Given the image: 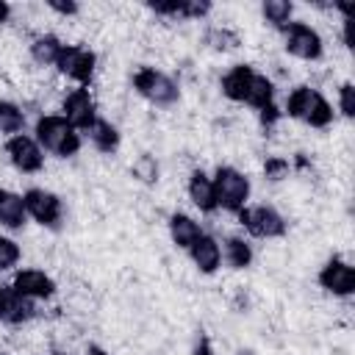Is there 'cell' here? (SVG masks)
I'll list each match as a JSON object with an SVG mask.
<instances>
[{"label": "cell", "mask_w": 355, "mask_h": 355, "mask_svg": "<svg viewBox=\"0 0 355 355\" xmlns=\"http://www.w3.org/2000/svg\"><path fill=\"white\" fill-rule=\"evenodd\" d=\"M280 116H283V111H280L275 103H272V105H266L263 111H258V119H261L263 130H272V128H275V122H277Z\"/></svg>", "instance_id": "obj_32"}, {"label": "cell", "mask_w": 355, "mask_h": 355, "mask_svg": "<svg viewBox=\"0 0 355 355\" xmlns=\"http://www.w3.org/2000/svg\"><path fill=\"white\" fill-rule=\"evenodd\" d=\"M61 116L80 133H86L97 119V103L89 92V86H78L64 94L61 100Z\"/></svg>", "instance_id": "obj_10"}, {"label": "cell", "mask_w": 355, "mask_h": 355, "mask_svg": "<svg viewBox=\"0 0 355 355\" xmlns=\"http://www.w3.org/2000/svg\"><path fill=\"white\" fill-rule=\"evenodd\" d=\"M22 200H25L28 216L36 225H42L47 230H61V222H64V200L55 191H47V189L33 186V189H25Z\"/></svg>", "instance_id": "obj_7"}, {"label": "cell", "mask_w": 355, "mask_h": 355, "mask_svg": "<svg viewBox=\"0 0 355 355\" xmlns=\"http://www.w3.org/2000/svg\"><path fill=\"white\" fill-rule=\"evenodd\" d=\"M6 155H8L11 166L17 172H22V175H39L44 169V150L28 133L8 136L6 139Z\"/></svg>", "instance_id": "obj_9"}, {"label": "cell", "mask_w": 355, "mask_h": 355, "mask_svg": "<svg viewBox=\"0 0 355 355\" xmlns=\"http://www.w3.org/2000/svg\"><path fill=\"white\" fill-rule=\"evenodd\" d=\"M130 83H133V89H136V94L139 97H144L150 105H155V108H169V105H175L178 100H180V86L166 75V72H161V69H155V67H139L136 72H133V78H130Z\"/></svg>", "instance_id": "obj_3"}, {"label": "cell", "mask_w": 355, "mask_h": 355, "mask_svg": "<svg viewBox=\"0 0 355 355\" xmlns=\"http://www.w3.org/2000/svg\"><path fill=\"white\" fill-rule=\"evenodd\" d=\"M147 8L169 19H202L211 14L214 6L208 0H155V3H147Z\"/></svg>", "instance_id": "obj_14"}, {"label": "cell", "mask_w": 355, "mask_h": 355, "mask_svg": "<svg viewBox=\"0 0 355 355\" xmlns=\"http://www.w3.org/2000/svg\"><path fill=\"white\" fill-rule=\"evenodd\" d=\"M186 191H189V200L194 202V208H197L200 214H214V211H216L214 183H211V175H205L202 169H194V172L189 175Z\"/></svg>", "instance_id": "obj_17"}, {"label": "cell", "mask_w": 355, "mask_h": 355, "mask_svg": "<svg viewBox=\"0 0 355 355\" xmlns=\"http://www.w3.org/2000/svg\"><path fill=\"white\" fill-rule=\"evenodd\" d=\"M316 280L333 297H352L355 294V269H352V263H347L338 255H333L322 263Z\"/></svg>", "instance_id": "obj_11"}, {"label": "cell", "mask_w": 355, "mask_h": 355, "mask_svg": "<svg viewBox=\"0 0 355 355\" xmlns=\"http://www.w3.org/2000/svg\"><path fill=\"white\" fill-rule=\"evenodd\" d=\"M36 316V302L22 297L11 283L0 286V322L8 327H19L28 324Z\"/></svg>", "instance_id": "obj_12"}, {"label": "cell", "mask_w": 355, "mask_h": 355, "mask_svg": "<svg viewBox=\"0 0 355 355\" xmlns=\"http://www.w3.org/2000/svg\"><path fill=\"white\" fill-rule=\"evenodd\" d=\"M86 136H89V141H92V147L97 150V153H105V155H111V153H116L119 150V130H116V125H111L108 119H103V116H97L94 119V125L86 130Z\"/></svg>", "instance_id": "obj_21"}, {"label": "cell", "mask_w": 355, "mask_h": 355, "mask_svg": "<svg viewBox=\"0 0 355 355\" xmlns=\"http://www.w3.org/2000/svg\"><path fill=\"white\" fill-rule=\"evenodd\" d=\"M86 355H108V352H105V349H103V347H97V344H92V347H89V352H86Z\"/></svg>", "instance_id": "obj_35"}, {"label": "cell", "mask_w": 355, "mask_h": 355, "mask_svg": "<svg viewBox=\"0 0 355 355\" xmlns=\"http://www.w3.org/2000/svg\"><path fill=\"white\" fill-rule=\"evenodd\" d=\"M272 103H275V83H272V78H266L263 72H255L252 86H250V97H247L244 105H250L255 111H263Z\"/></svg>", "instance_id": "obj_24"}, {"label": "cell", "mask_w": 355, "mask_h": 355, "mask_svg": "<svg viewBox=\"0 0 355 355\" xmlns=\"http://www.w3.org/2000/svg\"><path fill=\"white\" fill-rule=\"evenodd\" d=\"M338 111H341L347 119L355 116V86H352L349 80L338 86Z\"/></svg>", "instance_id": "obj_30"}, {"label": "cell", "mask_w": 355, "mask_h": 355, "mask_svg": "<svg viewBox=\"0 0 355 355\" xmlns=\"http://www.w3.org/2000/svg\"><path fill=\"white\" fill-rule=\"evenodd\" d=\"M11 286L28 297V300H50L55 294V280L44 272V269H36V266H25V269H17L14 272V280Z\"/></svg>", "instance_id": "obj_13"}, {"label": "cell", "mask_w": 355, "mask_h": 355, "mask_svg": "<svg viewBox=\"0 0 355 355\" xmlns=\"http://www.w3.org/2000/svg\"><path fill=\"white\" fill-rule=\"evenodd\" d=\"M255 72H258V69H255L252 64H233V67L222 75V80H219L222 94H225L227 100H233V103H247Z\"/></svg>", "instance_id": "obj_15"}, {"label": "cell", "mask_w": 355, "mask_h": 355, "mask_svg": "<svg viewBox=\"0 0 355 355\" xmlns=\"http://www.w3.org/2000/svg\"><path fill=\"white\" fill-rule=\"evenodd\" d=\"M261 17L275 31H283L291 22V17H294V3L291 0H263L261 3Z\"/></svg>", "instance_id": "obj_23"}, {"label": "cell", "mask_w": 355, "mask_h": 355, "mask_svg": "<svg viewBox=\"0 0 355 355\" xmlns=\"http://www.w3.org/2000/svg\"><path fill=\"white\" fill-rule=\"evenodd\" d=\"M239 225L252 236V239H283L288 230L286 216L275 205H244L236 214Z\"/></svg>", "instance_id": "obj_5"}, {"label": "cell", "mask_w": 355, "mask_h": 355, "mask_svg": "<svg viewBox=\"0 0 355 355\" xmlns=\"http://www.w3.org/2000/svg\"><path fill=\"white\" fill-rule=\"evenodd\" d=\"M25 130V111L14 100H0V133L17 136Z\"/></svg>", "instance_id": "obj_25"}, {"label": "cell", "mask_w": 355, "mask_h": 355, "mask_svg": "<svg viewBox=\"0 0 355 355\" xmlns=\"http://www.w3.org/2000/svg\"><path fill=\"white\" fill-rule=\"evenodd\" d=\"M186 252H189L191 263H194L202 275H216L219 266H222V247H219V241H216L211 233H202Z\"/></svg>", "instance_id": "obj_16"}, {"label": "cell", "mask_w": 355, "mask_h": 355, "mask_svg": "<svg viewBox=\"0 0 355 355\" xmlns=\"http://www.w3.org/2000/svg\"><path fill=\"white\" fill-rule=\"evenodd\" d=\"M8 19H11V3L0 0V25H6Z\"/></svg>", "instance_id": "obj_34"}, {"label": "cell", "mask_w": 355, "mask_h": 355, "mask_svg": "<svg viewBox=\"0 0 355 355\" xmlns=\"http://www.w3.org/2000/svg\"><path fill=\"white\" fill-rule=\"evenodd\" d=\"M283 114H288L291 119L305 122L308 128H316V130L330 128L333 119H336V111L327 103V97L319 89H311V86H294L286 94Z\"/></svg>", "instance_id": "obj_2"}, {"label": "cell", "mask_w": 355, "mask_h": 355, "mask_svg": "<svg viewBox=\"0 0 355 355\" xmlns=\"http://www.w3.org/2000/svg\"><path fill=\"white\" fill-rule=\"evenodd\" d=\"M33 139L39 147L55 158H72L83 147L80 130H75L61 114H42L33 125Z\"/></svg>", "instance_id": "obj_1"}, {"label": "cell", "mask_w": 355, "mask_h": 355, "mask_svg": "<svg viewBox=\"0 0 355 355\" xmlns=\"http://www.w3.org/2000/svg\"><path fill=\"white\" fill-rule=\"evenodd\" d=\"M130 175L136 178V180H141V183H147V186H153V183H158V161L153 158V155H139L136 161H133V166H130Z\"/></svg>", "instance_id": "obj_27"}, {"label": "cell", "mask_w": 355, "mask_h": 355, "mask_svg": "<svg viewBox=\"0 0 355 355\" xmlns=\"http://www.w3.org/2000/svg\"><path fill=\"white\" fill-rule=\"evenodd\" d=\"M58 355H61V352H58Z\"/></svg>", "instance_id": "obj_36"}, {"label": "cell", "mask_w": 355, "mask_h": 355, "mask_svg": "<svg viewBox=\"0 0 355 355\" xmlns=\"http://www.w3.org/2000/svg\"><path fill=\"white\" fill-rule=\"evenodd\" d=\"M166 227H169V239H172V244L180 247V250H189V247L205 233L202 225H200L194 216L183 214V211H175V214L169 216Z\"/></svg>", "instance_id": "obj_18"}, {"label": "cell", "mask_w": 355, "mask_h": 355, "mask_svg": "<svg viewBox=\"0 0 355 355\" xmlns=\"http://www.w3.org/2000/svg\"><path fill=\"white\" fill-rule=\"evenodd\" d=\"M47 8L61 14V17H78L80 14V6L75 0H47Z\"/></svg>", "instance_id": "obj_31"}, {"label": "cell", "mask_w": 355, "mask_h": 355, "mask_svg": "<svg viewBox=\"0 0 355 355\" xmlns=\"http://www.w3.org/2000/svg\"><path fill=\"white\" fill-rule=\"evenodd\" d=\"M19 258H22V247L11 236H3L0 233V272L14 269L19 263Z\"/></svg>", "instance_id": "obj_28"}, {"label": "cell", "mask_w": 355, "mask_h": 355, "mask_svg": "<svg viewBox=\"0 0 355 355\" xmlns=\"http://www.w3.org/2000/svg\"><path fill=\"white\" fill-rule=\"evenodd\" d=\"M280 33H283V47L288 55H294L300 61H319L324 55V42L313 25L291 19Z\"/></svg>", "instance_id": "obj_6"}, {"label": "cell", "mask_w": 355, "mask_h": 355, "mask_svg": "<svg viewBox=\"0 0 355 355\" xmlns=\"http://www.w3.org/2000/svg\"><path fill=\"white\" fill-rule=\"evenodd\" d=\"M64 42L55 36V33H42L31 42V58L39 64V67H55L58 61V53H61Z\"/></svg>", "instance_id": "obj_22"}, {"label": "cell", "mask_w": 355, "mask_h": 355, "mask_svg": "<svg viewBox=\"0 0 355 355\" xmlns=\"http://www.w3.org/2000/svg\"><path fill=\"white\" fill-rule=\"evenodd\" d=\"M25 222H28V211H25L22 194H17L11 189H0V227L19 230Z\"/></svg>", "instance_id": "obj_19"}, {"label": "cell", "mask_w": 355, "mask_h": 355, "mask_svg": "<svg viewBox=\"0 0 355 355\" xmlns=\"http://www.w3.org/2000/svg\"><path fill=\"white\" fill-rule=\"evenodd\" d=\"M211 183H214L216 208H222V211H227V214H239V211L247 205L250 191H252L250 178H247L241 169L227 166V164H225V166H216Z\"/></svg>", "instance_id": "obj_4"}, {"label": "cell", "mask_w": 355, "mask_h": 355, "mask_svg": "<svg viewBox=\"0 0 355 355\" xmlns=\"http://www.w3.org/2000/svg\"><path fill=\"white\" fill-rule=\"evenodd\" d=\"M219 247H222V261H225L230 269H250V266H252L255 252H252V244H250L247 239H241V236H227Z\"/></svg>", "instance_id": "obj_20"}, {"label": "cell", "mask_w": 355, "mask_h": 355, "mask_svg": "<svg viewBox=\"0 0 355 355\" xmlns=\"http://www.w3.org/2000/svg\"><path fill=\"white\" fill-rule=\"evenodd\" d=\"M191 355H214V344H211V338H208L202 330L197 333V341H194Z\"/></svg>", "instance_id": "obj_33"}, {"label": "cell", "mask_w": 355, "mask_h": 355, "mask_svg": "<svg viewBox=\"0 0 355 355\" xmlns=\"http://www.w3.org/2000/svg\"><path fill=\"white\" fill-rule=\"evenodd\" d=\"M202 39H205V44H208L211 50H216V53H227V50H236V47L241 44V36H239L236 31L225 28V25H211Z\"/></svg>", "instance_id": "obj_26"}, {"label": "cell", "mask_w": 355, "mask_h": 355, "mask_svg": "<svg viewBox=\"0 0 355 355\" xmlns=\"http://www.w3.org/2000/svg\"><path fill=\"white\" fill-rule=\"evenodd\" d=\"M288 172H291V164H288V158H283V155H269V158L263 161V178L272 180V183L288 178Z\"/></svg>", "instance_id": "obj_29"}, {"label": "cell", "mask_w": 355, "mask_h": 355, "mask_svg": "<svg viewBox=\"0 0 355 355\" xmlns=\"http://www.w3.org/2000/svg\"><path fill=\"white\" fill-rule=\"evenodd\" d=\"M55 69L64 78L75 80L78 86H89L94 78V69H97V53L86 44H64L58 53Z\"/></svg>", "instance_id": "obj_8"}]
</instances>
